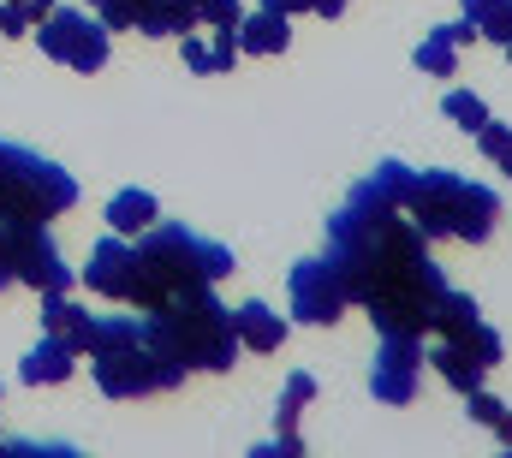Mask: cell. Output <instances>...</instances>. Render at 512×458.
Here are the masks:
<instances>
[{
	"instance_id": "1",
	"label": "cell",
	"mask_w": 512,
	"mask_h": 458,
	"mask_svg": "<svg viewBox=\"0 0 512 458\" xmlns=\"http://www.w3.org/2000/svg\"><path fill=\"white\" fill-rule=\"evenodd\" d=\"M411 167L382 161L352 185L346 209L328 221V268L346 286V304L370 310L382 334H429V310L447 292V274L429 256V238L405 221Z\"/></svg>"
},
{
	"instance_id": "5",
	"label": "cell",
	"mask_w": 512,
	"mask_h": 458,
	"mask_svg": "<svg viewBox=\"0 0 512 458\" xmlns=\"http://www.w3.org/2000/svg\"><path fill=\"white\" fill-rule=\"evenodd\" d=\"M72 203H78V179L60 161H48L36 149H18V143H0V221L48 227Z\"/></svg>"
},
{
	"instance_id": "3",
	"label": "cell",
	"mask_w": 512,
	"mask_h": 458,
	"mask_svg": "<svg viewBox=\"0 0 512 458\" xmlns=\"http://www.w3.org/2000/svg\"><path fill=\"white\" fill-rule=\"evenodd\" d=\"M143 340L155 345L167 363H179L185 375L191 369H233L239 363V334H233V304L215 298V286L203 292H185V298H167L155 310H143Z\"/></svg>"
},
{
	"instance_id": "7",
	"label": "cell",
	"mask_w": 512,
	"mask_h": 458,
	"mask_svg": "<svg viewBox=\"0 0 512 458\" xmlns=\"http://www.w3.org/2000/svg\"><path fill=\"white\" fill-rule=\"evenodd\" d=\"M36 48H42L54 66L102 72V66H108V24H102L96 12H66V6H54V12L36 24Z\"/></svg>"
},
{
	"instance_id": "19",
	"label": "cell",
	"mask_w": 512,
	"mask_h": 458,
	"mask_svg": "<svg viewBox=\"0 0 512 458\" xmlns=\"http://www.w3.org/2000/svg\"><path fill=\"white\" fill-rule=\"evenodd\" d=\"M316 399V375H286V387H280V405H274V423H280V435H298V417H304V405Z\"/></svg>"
},
{
	"instance_id": "25",
	"label": "cell",
	"mask_w": 512,
	"mask_h": 458,
	"mask_svg": "<svg viewBox=\"0 0 512 458\" xmlns=\"http://www.w3.org/2000/svg\"><path fill=\"white\" fill-rule=\"evenodd\" d=\"M0 6H12V12H18V18H24L30 30H36V24H42V18H48V12H54L60 0H0Z\"/></svg>"
},
{
	"instance_id": "2",
	"label": "cell",
	"mask_w": 512,
	"mask_h": 458,
	"mask_svg": "<svg viewBox=\"0 0 512 458\" xmlns=\"http://www.w3.org/2000/svg\"><path fill=\"white\" fill-rule=\"evenodd\" d=\"M233 274V250L215 244V238H197L179 221H155V227L137 232L131 244V310H155L167 298H185V292H203L215 280Z\"/></svg>"
},
{
	"instance_id": "31",
	"label": "cell",
	"mask_w": 512,
	"mask_h": 458,
	"mask_svg": "<svg viewBox=\"0 0 512 458\" xmlns=\"http://www.w3.org/2000/svg\"><path fill=\"white\" fill-rule=\"evenodd\" d=\"M346 6H352V0H310V12H322V18H340Z\"/></svg>"
},
{
	"instance_id": "13",
	"label": "cell",
	"mask_w": 512,
	"mask_h": 458,
	"mask_svg": "<svg viewBox=\"0 0 512 458\" xmlns=\"http://www.w3.org/2000/svg\"><path fill=\"white\" fill-rule=\"evenodd\" d=\"M233 36H239V54H286L292 48V18L274 12V6H256L233 24Z\"/></svg>"
},
{
	"instance_id": "6",
	"label": "cell",
	"mask_w": 512,
	"mask_h": 458,
	"mask_svg": "<svg viewBox=\"0 0 512 458\" xmlns=\"http://www.w3.org/2000/svg\"><path fill=\"white\" fill-rule=\"evenodd\" d=\"M90 375H96V387L108 399H149V393H173L185 381V369L167 363L143 334H126V340L90 351Z\"/></svg>"
},
{
	"instance_id": "4",
	"label": "cell",
	"mask_w": 512,
	"mask_h": 458,
	"mask_svg": "<svg viewBox=\"0 0 512 458\" xmlns=\"http://www.w3.org/2000/svg\"><path fill=\"white\" fill-rule=\"evenodd\" d=\"M405 221L435 238H459V244H489L501 221V197L453 167H411V191H405Z\"/></svg>"
},
{
	"instance_id": "29",
	"label": "cell",
	"mask_w": 512,
	"mask_h": 458,
	"mask_svg": "<svg viewBox=\"0 0 512 458\" xmlns=\"http://www.w3.org/2000/svg\"><path fill=\"white\" fill-rule=\"evenodd\" d=\"M489 429H495V441H501V447H512V411H501V417H495Z\"/></svg>"
},
{
	"instance_id": "33",
	"label": "cell",
	"mask_w": 512,
	"mask_h": 458,
	"mask_svg": "<svg viewBox=\"0 0 512 458\" xmlns=\"http://www.w3.org/2000/svg\"><path fill=\"white\" fill-rule=\"evenodd\" d=\"M501 48H507V60H512V36H507V42H501Z\"/></svg>"
},
{
	"instance_id": "32",
	"label": "cell",
	"mask_w": 512,
	"mask_h": 458,
	"mask_svg": "<svg viewBox=\"0 0 512 458\" xmlns=\"http://www.w3.org/2000/svg\"><path fill=\"white\" fill-rule=\"evenodd\" d=\"M495 173H512V143L501 149V155H495Z\"/></svg>"
},
{
	"instance_id": "8",
	"label": "cell",
	"mask_w": 512,
	"mask_h": 458,
	"mask_svg": "<svg viewBox=\"0 0 512 458\" xmlns=\"http://www.w3.org/2000/svg\"><path fill=\"white\" fill-rule=\"evenodd\" d=\"M501 357H507V345H501V334H495L489 322H471L465 334H453V340H441L435 351H423V363H429L453 393H477Z\"/></svg>"
},
{
	"instance_id": "12",
	"label": "cell",
	"mask_w": 512,
	"mask_h": 458,
	"mask_svg": "<svg viewBox=\"0 0 512 458\" xmlns=\"http://www.w3.org/2000/svg\"><path fill=\"white\" fill-rule=\"evenodd\" d=\"M84 286H90L96 298L126 304V298H131V238L108 232V238L90 250V262H84Z\"/></svg>"
},
{
	"instance_id": "17",
	"label": "cell",
	"mask_w": 512,
	"mask_h": 458,
	"mask_svg": "<svg viewBox=\"0 0 512 458\" xmlns=\"http://www.w3.org/2000/svg\"><path fill=\"white\" fill-rule=\"evenodd\" d=\"M155 221H161V203L149 191H114L108 197V227L120 232V238H137V232L155 227Z\"/></svg>"
},
{
	"instance_id": "24",
	"label": "cell",
	"mask_w": 512,
	"mask_h": 458,
	"mask_svg": "<svg viewBox=\"0 0 512 458\" xmlns=\"http://www.w3.org/2000/svg\"><path fill=\"white\" fill-rule=\"evenodd\" d=\"M209 60H215V72H233V60H239V36H233V30H209Z\"/></svg>"
},
{
	"instance_id": "15",
	"label": "cell",
	"mask_w": 512,
	"mask_h": 458,
	"mask_svg": "<svg viewBox=\"0 0 512 458\" xmlns=\"http://www.w3.org/2000/svg\"><path fill=\"white\" fill-rule=\"evenodd\" d=\"M72 363H78V351H72V345L54 340V334H42V340L24 351L18 381H24V387H60V381L72 375Z\"/></svg>"
},
{
	"instance_id": "26",
	"label": "cell",
	"mask_w": 512,
	"mask_h": 458,
	"mask_svg": "<svg viewBox=\"0 0 512 458\" xmlns=\"http://www.w3.org/2000/svg\"><path fill=\"white\" fill-rule=\"evenodd\" d=\"M185 66H191V72H215V60H209V42L185 36Z\"/></svg>"
},
{
	"instance_id": "28",
	"label": "cell",
	"mask_w": 512,
	"mask_h": 458,
	"mask_svg": "<svg viewBox=\"0 0 512 458\" xmlns=\"http://www.w3.org/2000/svg\"><path fill=\"white\" fill-rule=\"evenodd\" d=\"M441 30H447V36H453V48H465V42H477V24H471V18H465V12H459V18H453V24H441Z\"/></svg>"
},
{
	"instance_id": "11",
	"label": "cell",
	"mask_w": 512,
	"mask_h": 458,
	"mask_svg": "<svg viewBox=\"0 0 512 458\" xmlns=\"http://www.w3.org/2000/svg\"><path fill=\"white\" fill-rule=\"evenodd\" d=\"M417 375H423V334H382L376 369H370V393L382 405H411Z\"/></svg>"
},
{
	"instance_id": "22",
	"label": "cell",
	"mask_w": 512,
	"mask_h": 458,
	"mask_svg": "<svg viewBox=\"0 0 512 458\" xmlns=\"http://www.w3.org/2000/svg\"><path fill=\"white\" fill-rule=\"evenodd\" d=\"M441 114H447V125H459V131H477V125L489 119V108H483L477 90H447V96H441Z\"/></svg>"
},
{
	"instance_id": "18",
	"label": "cell",
	"mask_w": 512,
	"mask_h": 458,
	"mask_svg": "<svg viewBox=\"0 0 512 458\" xmlns=\"http://www.w3.org/2000/svg\"><path fill=\"white\" fill-rule=\"evenodd\" d=\"M471 322H483V310H477V298L471 292H441L435 298V310H429V334H441V340H453V334H465Z\"/></svg>"
},
{
	"instance_id": "27",
	"label": "cell",
	"mask_w": 512,
	"mask_h": 458,
	"mask_svg": "<svg viewBox=\"0 0 512 458\" xmlns=\"http://www.w3.org/2000/svg\"><path fill=\"white\" fill-rule=\"evenodd\" d=\"M6 286H18V274H12V232L0 221V292H6Z\"/></svg>"
},
{
	"instance_id": "21",
	"label": "cell",
	"mask_w": 512,
	"mask_h": 458,
	"mask_svg": "<svg viewBox=\"0 0 512 458\" xmlns=\"http://www.w3.org/2000/svg\"><path fill=\"white\" fill-rule=\"evenodd\" d=\"M465 18L477 24V36L507 42L512 36V0H465Z\"/></svg>"
},
{
	"instance_id": "14",
	"label": "cell",
	"mask_w": 512,
	"mask_h": 458,
	"mask_svg": "<svg viewBox=\"0 0 512 458\" xmlns=\"http://www.w3.org/2000/svg\"><path fill=\"white\" fill-rule=\"evenodd\" d=\"M90 328H96V316H90L84 304H72L66 292H42V334L66 340L78 357H84V351H90Z\"/></svg>"
},
{
	"instance_id": "30",
	"label": "cell",
	"mask_w": 512,
	"mask_h": 458,
	"mask_svg": "<svg viewBox=\"0 0 512 458\" xmlns=\"http://www.w3.org/2000/svg\"><path fill=\"white\" fill-rule=\"evenodd\" d=\"M262 6H274V12H286V18H298V12H310V0H262Z\"/></svg>"
},
{
	"instance_id": "23",
	"label": "cell",
	"mask_w": 512,
	"mask_h": 458,
	"mask_svg": "<svg viewBox=\"0 0 512 458\" xmlns=\"http://www.w3.org/2000/svg\"><path fill=\"white\" fill-rule=\"evenodd\" d=\"M239 18H245L239 0H197V24H209V30H233Z\"/></svg>"
},
{
	"instance_id": "16",
	"label": "cell",
	"mask_w": 512,
	"mask_h": 458,
	"mask_svg": "<svg viewBox=\"0 0 512 458\" xmlns=\"http://www.w3.org/2000/svg\"><path fill=\"white\" fill-rule=\"evenodd\" d=\"M233 334H239V351H280L286 345V316H274L262 298H251V304L233 310Z\"/></svg>"
},
{
	"instance_id": "9",
	"label": "cell",
	"mask_w": 512,
	"mask_h": 458,
	"mask_svg": "<svg viewBox=\"0 0 512 458\" xmlns=\"http://www.w3.org/2000/svg\"><path fill=\"white\" fill-rule=\"evenodd\" d=\"M286 292H292V316L310 322V328H334V322L346 316V286H340V274L328 268V256H304V262H292Z\"/></svg>"
},
{
	"instance_id": "20",
	"label": "cell",
	"mask_w": 512,
	"mask_h": 458,
	"mask_svg": "<svg viewBox=\"0 0 512 458\" xmlns=\"http://www.w3.org/2000/svg\"><path fill=\"white\" fill-rule=\"evenodd\" d=\"M453 66H459V48H453V36L435 24V30L417 42V72H429V78H453Z\"/></svg>"
},
{
	"instance_id": "10",
	"label": "cell",
	"mask_w": 512,
	"mask_h": 458,
	"mask_svg": "<svg viewBox=\"0 0 512 458\" xmlns=\"http://www.w3.org/2000/svg\"><path fill=\"white\" fill-rule=\"evenodd\" d=\"M12 232V274L36 292H66L72 286V268L60 256V244L48 238V227H30V221H6Z\"/></svg>"
}]
</instances>
